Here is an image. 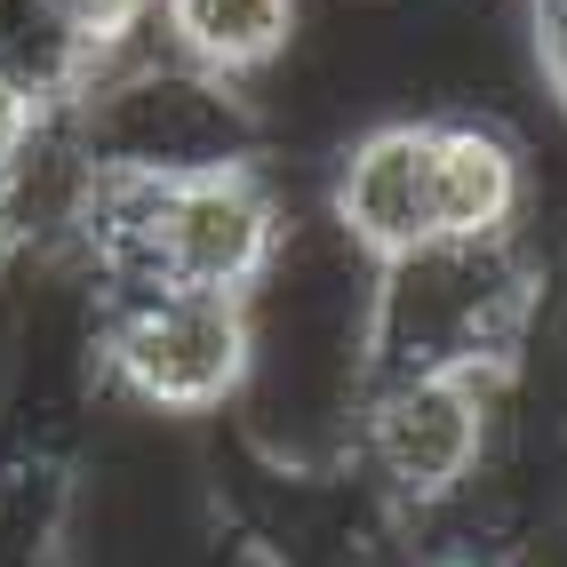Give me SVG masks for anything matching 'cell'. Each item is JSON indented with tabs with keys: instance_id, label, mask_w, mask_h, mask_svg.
I'll return each instance as SVG.
<instances>
[{
	"instance_id": "obj_1",
	"label": "cell",
	"mask_w": 567,
	"mask_h": 567,
	"mask_svg": "<svg viewBox=\"0 0 567 567\" xmlns=\"http://www.w3.org/2000/svg\"><path fill=\"white\" fill-rule=\"evenodd\" d=\"M551 264L512 240H424L368 280V375H512Z\"/></svg>"
},
{
	"instance_id": "obj_2",
	"label": "cell",
	"mask_w": 567,
	"mask_h": 567,
	"mask_svg": "<svg viewBox=\"0 0 567 567\" xmlns=\"http://www.w3.org/2000/svg\"><path fill=\"white\" fill-rule=\"evenodd\" d=\"M72 153L112 176H200V168H233L264 161V104L240 81L184 64L168 49H136L121 64H104L96 81L64 104Z\"/></svg>"
},
{
	"instance_id": "obj_3",
	"label": "cell",
	"mask_w": 567,
	"mask_h": 567,
	"mask_svg": "<svg viewBox=\"0 0 567 567\" xmlns=\"http://www.w3.org/2000/svg\"><path fill=\"white\" fill-rule=\"evenodd\" d=\"M512 432V375H368L352 408V447L368 496L424 527L456 512Z\"/></svg>"
},
{
	"instance_id": "obj_4",
	"label": "cell",
	"mask_w": 567,
	"mask_h": 567,
	"mask_svg": "<svg viewBox=\"0 0 567 567\" xmlns=\"http://www.w3.org/2000/svg\"><path fill=\"white\" fill-rule=\"evenodd\" d=\"M89 360L144 415H216L256 375V305L216 288H96Z\"/></svg>"
},
{
	"instance_id": "obj_5",
	"label": "cell",
	"mask_w": 567,
	"mask_h": 567,
	"mask_svg": "<svg viewBox=\"0 0 567 567\" xmlns=\"http://www.w3.org/2000/svg\"><path fill=\"white\" fill-rule=\"evenodd\" d=\"M328 224L368 264L432 240V128H424V112H392V121H368L360 136H344V153L328 168Z\"/></svg>"
},
{
	"instance_id": "obj_6",
	"label": "cell",
	"mask_w": 567,
	"mask_h": 567,
	"mask_svg": "<svg viewBox=\"0 0 567 567\" xmlns=\"http://www.w3.org/2000/svg\"><path fill=\"white\" fill-rule=\"evenodd\" d=\"M432 128V240H512L527 233V144L496 112H424Z\"/></svg>"
},
{
	"instance_id": "obj_7",
	"label": "cell",
	"mask_w": 567,
	"mask_h": 567,
	"mask_svg": "<svg viewBox=\"0 0 567 567\" xmlns=\"http://www.w3.org/2000/svg\"><path fill=\"white\" fill-rule=\"evenodd\" d=\"M305 41V0H153V49L256 89Z\"/></svg>"
},
{
	"instance_id": "obj_8",
	"label": "cell",
	"mask_w": 567,
	"mask_h": 567,
	"mask_svg": "<svg viewBox=\"0 0 567 567\" xmlns=\"http://www.w3.org/2000/svg\"><path fill=\"white\" fill-rule=\"evenodd\" d=\"M41 9L96 72L136 56V49H153V0H41Z\"/></svg>"
},
{
	"instance_id": "obj_9",
	"label": "cell",
	"mask_w": 567,
	"mask_h": 567,
	"mask_svg": "<svg viewBox=\"0 0 567 567\" xmlns=\"http://www.w3.org/2000/svg\"><path fill=\"white\" fill-rule=\"evenodd\" d=\"M527 49H536L551 112L567 121V0H527Z\"/></svg>"
},
{
	"instance_id": "obj_10",
	"label": "cell",
	"mask_w": 567,
	"mask_h": 567,
	"mask_svg": "<svg viewBox=\"0 0 567 567\" xmlns=\"http://www.w3.org/2000/svg\"><path fill=\"white\" fill-rule=\"evenodd\" d=\"M424 567H512V551H487V544H447V551H432Z\"/></svg>"
}]
</instances>
